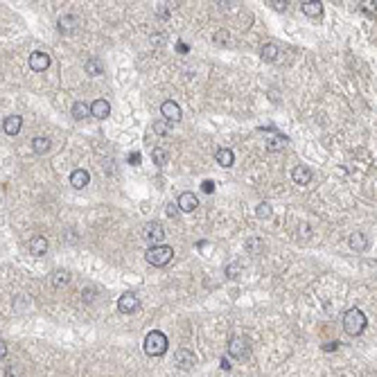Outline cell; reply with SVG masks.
Masks as SVG:
<instances>
[{
  "label": "cell",
  "instance_id": "cell-3",
  "mask_svg": "<svg viewBox=\"0 0 377 377\" xmlns=\"http://www.w3.org/2000/svg\"><path fill=\"white\" fill-rule=\"evenodd\" d=\"M145 258H147V262L154 264V267H165V264L172 262L174 249H172V246H167V244L149 246V249H147V253H145Z\"/></svg>",
  "mask_w": 377,
  "mask_h": 377
},
{
  "label": "cell",
  "instance_id": "cell-4",
  "mask_svg": "<svg viewBox=\"0 0 377 377\" xmlns=\"http://www.w3.org/2000/svg\"><path fill=\"white\" fill-rule=\"evenodd\" d=\"M142 235H145V240L149 242L151 246L160 244V242L165 240V231H163V226H160L158 222H147L145 228H142Z\"/></svg>",
  "mask_w": 377,
  "mask_h": 377
},
{
  "label": "cell",
  "instance_id": "cell-15",
  "mask_svg": "<svg viewBox=\"0 0 377 377\" xmlns=\"http://www.w3.org/2000/svg\"><path fill=\"white\" fill-rule=\"evenodd\" d=\"M368 244H370V242H368L366 233L354 231L352 235H350V249H352V251H366Z\"/></svg>",
  "mask_w": 377,
  "mask_h": 377
},
{
  "label": "cell",
  "instance_id": "cell-33",
  "mask_svg": "<svg viewBox=\"0 0 377 377\" xmlns=\"http://www.w3.org/2000/svg\"><path fill=\"white\" fill-rule=\"evenodd\" d=\"M226 39H228V32H226V30H219V32L215 34V41H217V43H226Z\"/></svg>",
  "mask_w": 377,
  "mask_h": 377
},
{
  "label": "cell",
  "instance_id": "cell-28",
  "mask_svg": "<svg viewBox=\"0 0 377 377\" xmlns=\"http://www.w3.org/2000/svg\"><path fill=\"white\" fill-rule=\"evenodd\" d=\"M285 142H287V138H282V136H269L267 138V149L269 151H280Z\"/></svg>",
  "mask_w": 377,
  "mask_h": 377
},
{
  "label": "cell",
  "instance_id": "cell-18",
  "mask_svg": "<svg viewBox=\"0 0 377 377\" xmlns=\"http://www.w3.org/2000/svg\"><path fill=\"white\" fill-rule=\"evenodd\" d=\"M303 14L309 16V19H318L323 14V3L318 0H309V3H303Z\"/></svg>",
  "mask_w": 377,
  "mask_h": 377
},
{
  "label": "cell",
  "instance_id": "cell-16",
  "mask_svg": "<svg viewBox=\"0 0 377 377\" xmlns=\"http://www.w3.org/2000/svg\"><path fill=\"white\" fill-rule=\"evenodd\" d=\"M109 113H111V104L106 100H95L91 104V115H95V118L104 120Z\"/></svg>",
  "mask_w": 377,
  "mask_h": 377
},
{
  "label": "cell",
  "instance_id": "cell-29",
  "mask_svg": "<svg viewBox=\"0 0 377 377\" xmlns=\"http://www.w3.org/2000/svg\"><path fill=\"white\" fill-rule=\"evenodd\" d=\"M240 273H242V264L240 262H233V264H228V267H226V276L228 278H240Z\"/></svg>",
  "mask_w": 377,
  "mask_h": 377
},
{
  "label": "cell",
  "instance_id": "cell-27",
  "mask_svg": "<svg viewBox=\"0 0 377 377\" xmlns=\"http://www.w3.org/2000/svg\"><path fill=\"white\" fill-rule=\"evenodd\" d=\"M70 282V273L64 271V269H59V271H55V276H52V285L55 287H66Z\"/></svg>",
  "mask_w": 377,
  "mask_h": 377
},
{
  "label": "cell",
  "instance_id": "cell-14",
  "mask_svg": "<svg viewBox=\"0 0 377 377\" xmlns=\"http://www.w3.org/2000/svg\"><path fill=\"white\" fill-rule=\"evenodd\" d=\"M291 178H294L296 185H307V183L312 181V169L305 167V165H298V167H294V172H291Z\"/></svg>",
  "mask_w": 377,
  "mask_h": 377
},
{
  "label": "cell",
  "instance_id": "cell-36",
  "mask_svg": "<svg viewBox=\"0 0 377 377\" xmlns=\"http://www.w3.org/2000/svg\"><path fill=\"white\" fill-rule=\"evenodd\" d=\"M5 357H7V343L0 341V359H5Z\"/></svg>",
  "mask_w": 377,
  "mask_h": 377
},
{
  "label": "cell",
  "instance_id": "cell-11",
  "mask_svg": "<svg viewBox=\"0 0 377 377\" xmlns=\"http://www.w3.org/2000/svg\"><path fill=\"white\" fill-rule=\"evenodd\" d=\"M88 183H91V174H88L86 169H75V172L70 174V185H73L75 190H82Z\"/></svg>",
  "mask_w": 377,
  "mask_h": 377
},
{
  "label": "cell",
  "instance_id": "cell-24",
  "mask_svg": "<svg viewBox=\"0 0 377 377\" xmlns=\"http://www.w3.org/2000/svg\"><path fill=\"white\" fill-rule=\"evenodd\" d=\"M32 149H34V154H46V151H50V140L43 136H37L32 140Z\"/></svg>",
  "mask_w": 377,
  "mask_h": 377
},
{
  "label": "cell",
  "instance_id": "cell-34",
  "mask_svg": "<svg viewBox=\"0 0 377 377\" xmlns=\"http://www.w3.org/2000/svg\"><path fill=\"white\" fill-rule=\"evenodd\" d=\"M142 156L138 154V151H133V154H129V165H140Z\"/></svg>",
  "mask_w": 377,
  "mask_h": 377
},
{
  "label": "cell",
  "instance_id": "cell-20",
  "mask_svg": "<svg viewBox=\"0 0 377 377\" xmlns=\"http://www.w3.org/2000/svg\"><path fill=\"white\" fill-rule=\"evenodd\" d=\"M215 160L219 163V167H231L233 165V160H235V156H233V151L231 149H217V154H215Z\"/></svg>",
  "mask_w": 377,
  "mask_h": 377
},
{
  "label": "cell",
  "instance_id": "cell-6",
  "mask_svg": "<svg viewBox=\"0 0 377 377\" xmlns=\"http://www.w3.org/2000/svg\"><path fill=\"white\" fill-rule=\"evenodd\" d=\"M228 354L235 359H244L246 354H249V343H246L244 336H233V339L228 341Z\"/></svg>",
  "mask_w": 377,
  "mask_h": 377
},
{
  "label": "cell",
  "instance_id": "cell-21",
  "mask_svg": "<svg viewBox=\"0 0 377 377\" xmlns=\"http://www.w3.org/2000/svg\"><path fill=\"white\" fill-rule=\"evenodd\" d=\"M278 55H280V50H278L276 43H267V46L262 48V52H260L262 61H267V64H273V61L278 59Z\"/></svg>",
  "mask_w": 377,
  "mask_h": 377
},
{
  "label": "cell",
  "instance_id": "cell-22",
  "mask_svg": "<svg viewBox=\"0 0 377 377\" xmlns=\"http://www.w3.org/2000/svg\"><path fill=\"white\" fill-rule=\"evenodd\" d=\"M84 70H86L91 77H102V73H104V66H102L100 59H88L86 64H84Z\"/></svg>",
  "mask_w": 377,
  "mask_h": 377
},
{
  "label": "cell",
  "instance_id": "cell-13",
  "mask_svg": "<svg viewBox=\"0 0 377 377\" xmlns=\"http://www.w3.org/2000/svg\"><path fill=\"white\" fill-rule=\"evenodd\" d=\"M21 124H23L21 115H7V118L3 120V131H5L7 136H16V133L21 131Z\"/></svg>",
  "mask_w": 377,
  "mask_h": 377
},
{
  "label": "cell",
  "instance_id": "cell-31",
  "mask_svg": "<svg viewBox=\"0 0 377 377\" xmlns=\"http://www.w3.org/2000/svg\"><path fill=\"white\" fill-rule=\"evenodd\" d=\"M165 213H167V217H176L181 210H178L176 204H167V208H165Z\"/></svg>",
  "mask_w": 377,
  "mask_h": 377
},
{
  "label": "cell",
  "instance_id": "cell-12",
  "mask_svg": "<svg viewBox=\"0 0 377 377\" xmlns=\"http://www.w3.org/2000/svg\"><path fill=\"white\" fill-rule=\"evenodd\" d=\"M30 253L37 255V258H41V255L48 253V240L43 235H34L32 240H30Z\"/></svg>",
  "mask_w": 377,
  "mask_h": 377
},
{
  "label": "cell",
  "instance_id": "cell-30",
  "mask_svg": "<svg viewBox=\"0 0 377 377\" xmlns=\"http://www.w3.org/2000/svg\"><path fill=\"white\" fill-rule=\"evenodd\" d=\"M298 237H300V240H309V237H312V228H309L307 222H303L298 226Z\"/></svg>",
  "mask_w": 377,
  "mask_h": 377
},
{
  "label": "cell",
  "instance_id": "cell-26",
  "mask_svg": "<svg viewBox=\"0 0 377 377\" xmlns=\"http://www.w3.org/2000/svg\"><path fill=\"white\" fill-rule=\"evenodd\" d=\"M151 160H154L156 167H165L169 160V154L167 149H154V154H151Z\"/></svg>",
  "mask_w": 377,
  "mask_h": 377
},
{
  "label": "cell",
  "instance_id": "cell-38",
  "mask_svg": "<svg viewBox=\"0 0 377 377\" xmlns=\"http://www.w3.org/2000/svg\"><path fill=\"white\" fill-rule=\"evenodd\" d=\"M336 348H339V341H336V343H327L323 350H327V352H330V350H336Z\"/></svg>",
  "mask_w": 377,
  "mask_h": 377
},
{
  "label": "cell",
  "instance_id": "cell-39",
  "mask_svg": "<svg viewBox=\"0 0 377 377\" xmlns=\"http://www.w3.org/2000/svg\"><path fill=\"white\" fill-rule=\"evenodd\" d=\"M222 368H224V370H228V368H231V363H228V359H222Z\"/></svg>",
  "mask_w": 377,
  "mask_h": 377
},
{
  "label": "cell",
  "instance_id": "cell-32",
  "mask_svg": "<svg viewBox=\"0 0 377 377\" xmlns=\"http://www.w3.org/2000/svg\"><path fill=\"white\" fill-rule=\"evenodd\" d=\"M201 190L208 192V195H210V192H215V181H208V178H206V181L201 183Z\"/></svg>",
  "mask_w": 377,
  "mask_h": 377
},
{
  "label": "cell",
  "instance_id": "cell-17",
  "mask_svg": "<svg viewBox=\"0 0 377 377\" xmlns=\"http://www.w3.org/2000/svg\"><path fill=\"white\" fill-rule=\"evenodd\" d=\"M57 28H59L61 34H70V32H75V28H77V19H75L73 14H66V16H61V19H59Z\"/></svg>",
  "mask_w": 377,
  "mask_h": 377
},
{
  "label": "cell",
  "instance_id": "cell-25",
  "mask_svg": "<svg viewBox=\"0 0 377 377\" xmlns=\"http://www.w3.org/2000/svg\"><path fill=\"white\" fill-rule=\"evenodd\" d=\"M246 251H249L251 255H260L264 251L262 240H260V237H249V240H246Z\"/></svg>",
  "mask_w": 377,
  "mask_h": 377
},
{
  "label": "cell",
  "instance_id": "cell-10",
  "mask_svg": "<svg viewBox=\"0 0 377 377\" xmlns=\"http://www.w3.org/2000/svg\"><path fill=\"white\" fill-rule=\"evenodd\" d=\"M176 206L181 213H192V210L199 206V199H197V195H192V192H181L176 199Z\"/></svg>",
  "mask_w": 377,
  "mask_h": 377
},
{
  "label": "cell",
  "instance_id": "cell-7",
  "mask_svg": "<svg viewBox=\"0 0 377 377\" xmlns=\"http://www.w3.org/2000/svg\"><path fill=\"white\" fill-rule=\"evenodd\" d=\"M160 113L165 115L167 122H181V118H183L181 106H178L174 100H165L163 104H160Z\"/></svg>",
  "mask_w": 377,
  "mask_h": 377
},
{
  "label": "cell",
  "instance_id": "cell-23",
  "mask_svg": "<svg viewBox=\"0 0 377 377\" xmlns=\"http://www.w3.org/2000/svg\"><path fill=\"white\" fill-rule=\"evenodd\" d=\"M255 217L262 219V222H269V219L273 217V208H271V204H267V201L258 204V208H255Z\"/></svg>",
  "mask_w": 377,
  "mask_h": 377
},
{
  "label": "cell",
  "instance_id": "cell-1",
  "mask_svg": "<svg viewBox=\"0 0 377 377\" xmlns=\"http://www.w3.org/2000/svg\"><path fill=\"white\" fill-rule=\"evenodd\" d=\"M366 325H368V318L361 309L352 307L343 314V330L348 332V334H354V336L361 334V332L366 330Z\"/></svg>",
  "mask_w": 377,
  "mask_h": 377
},
{
  "label": "cell",
  "instance_id": "cell-9",
  "mask_svg": "<svg viewBox=\"0 0 377 377\" xmlns=\"http://www.w3.org/2000/svg\"><path fill=\"white\" fill-rule=\"evenodd\" d=\"M195 354H192V350H187V348H178L176 352H174V363H176L181 370H187V368H192L195 366Z\"/></svg>",
  "mask_w": 377,
  "mask_h": 377
},
{
  "label": "cell",
  "instance_id": "cell-40",
  "mask_svg": "<svg viewBox=\"0 0 377 377\" xmlns=\"http://www.w3.org/2000/svg\"><path fill=\"white\" fill-rule=\"evenodd\" d=\"M178 52H187V46H185V43H178Z\"/></svg>",
  "mask_w": 377,
  "mask_h": 377
},
{
  "label": "cell",
  "instance_id": "cell-5",
  "mask_svg": "<svg viewBox=\"0 0 377 377\" xmlns=\"http://www.w3.org/2000/svg\"><path fill=\"white\" fill-rule=\"evenodd\" d=\"M118 309L122 314H133L140 309V300H138L136 294H131V291H127V294H122L118 298Z\"/></svg>",
  "mask_w": 377,
  "mask_h": 377
},
{
  "label": "cell",
  "instance_id": "cell-2",
  "mask_svg": "<svg viewBox=\"0 0 377 377\" xmlns=\"http://www.w3.org/2000/svg\"><path fill=\"white\" fill-rule=\"evenodd\" d=\"M167 348H169L167 336L160 330H154L145 336V352L149 354V357H163V354L167 352Z\"/></svg>",
  "mask_w": 377,
  "mask_h": 377
},
{
  "label": "cell",
  "instance_id": "cell-37",
  "mask_svg": "<svg viewBox=\"0 0 377 377\" xmlns=\"http://www.w3.org/2000/svg\"><path fill=\"white\" fill-rule=\"evenodd\" d=\"M154 129H156L158 133H167V127H165L163 122H156V124H154Z\"/></svg>",
  "mask_w": 377,
  "mask_h": 377
},
{
  "label": "cell",
  "instance_id": "cell-19",
  "mask_svg": "<svg viewBox=\"0 0 377 377\" xmlns=\"http://www.w3.org/2000/svg\"><path fill=\"white\" fill-rule=\"evenodd\" d=\"M70 113H73L75 120H86L88 115H91V104H86V102H75Z\"/></svg>",
  "mask_w": 377,
  "mask_h": 377
},
{
  "label": "cell",
  "instance_id": "cell-8",
  "mask_svg": "<svg viewBox=\"0 0 377 377\" xmlns=\"http://www.w3.org/2000/svg\"><path fill=\"white\" fill-rule=\"evenodd\" d=\"M50 55L48 52H41V50H37V52H32L30 55V68L32 70H37V73H43V70H48L50 68Z\"/></svg>",
  "mask_w": 377,
  "mask_h": 377
},
{
  "label": "cell",
  "instance_id": "cell-35",
  "mask_svg": "<svg viewBox=\"0 0 377 377\" xmlns=\"http://www.w3.org/2000/svg\"><path fill=\"white\" fill-rule=\"evenodd\" d=\"M269 5H271V7H273V10H276V12H285L287 3H285V0H282V3H278V0H271V3H269Z\"/></svg>",
  "mask_w": 377,
  "mask_h": 377
}]
</instances>
